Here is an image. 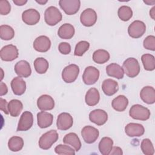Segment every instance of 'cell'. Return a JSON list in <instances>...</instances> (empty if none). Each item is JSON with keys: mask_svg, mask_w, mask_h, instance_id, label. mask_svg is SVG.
<instances>
[{"mask_svg": "<svg viewBox=\"0 0 155 155\" xmlns=\"http://www.w3.org/2000/svg\"><path fill=\"white\" fill-rule=\"evenodd\" d=\"M122 68L124 73L131 78L137 76L140 70L139 63L134 58H128L125 60L122 64Z\"/></svg>", "mask_w": 155, "mask_h": 155, "instance_id": "6da1fadb", "label": "cell"}, {"mask_svg": "<svg viewBox=\"0 0 155 155\" xmlns=\"http://www.w3.org/2000/svg\"><path fill=\"white\" fill-rule=\"evenodd\" d=\"M59 134L56 130H51L43 134L39 139V147L42 150H48L58 140Z\"/></svg>", "mask_w": 155, "mask_h": 155, "instance_id": "7a4b0ae2", "label": "cell"}, {"mask_svg": "<svg viewBox=\"0 0 155 155\" xmlns=\"http://www.w3.org/2000/svg\"><path fill=\"white\" fill-rule=\"evenodd\" d=\"M62 15L59 10L54 7H48L44 13V20L47 24L50 26L56 25L61 21Z\"/></svg>", "mask_w": 155, "mask_h": 155, "instance_id": "3957f363", "label": "cell"}, {"mask_svg": "<svg viewBox=\"0 0 155 155\" xmlns=\"http://www.w3.org/2000/svg\"><path fill=\"white\" fill-rule=\"evenodd\" d=\"M150 111L148 108L140 104L133 105L130 109L129 115L134 119L147 120L150 117Z\"/></svg>", "mask_w": 155, "mask_h": 155, "instance_id": "277c9868", "label": "cell"}, {"mask_svg": "<svg viewBox=\"0 0 155 155\" xmlns=\"http://www.w3.org/2000/svg\"><path fill=\"white\" fill-rule=\"evenodd\" d=\"M79 73V67L74 64L66 66L62 70V78L66 83H72L76 81Z\"/></svg>", "mask_w": 155, "mask_h": 155, "instance_id": "5b68a950", "label": "cell"}, {"mask_svg": "<svg viewBox=\"0 0 155 155\" xmlns=\"http://www.w3.org/2000/svg\"><path fill=\"white\" fill-rule=\"evenodd\" d=\"M59 5L67 15H73L79 11L81 1L79 0H60Z\"/></svg>", "mask_w": 155, "mask_h": 155, "instance_id": "8992f818", "label": "cell"}, {"mask_svg": "<svg viewBox=\"0 0 155 155\" xmlns=\"http://www.w3.org/2000/svg\"><path fill=\"white\" fill-rule=\"evenodd\" d=\"M146 31L145 23L139 20L133 21L128 27V33L133 38H139L142 37Z\"/></svg>", "mask_w": 155, "mask_h": 155, "instance_id": "52a82bcc", "label": "cell"}, {"mask_svg": "<svg viewBox=\"0 0 155 155\" xmlns=\"http://www.w3.org/2000/svg\"><path fill=\"white\" fill-rule=\"evenodd\" d=\"M19 55L18 49L13 44L4 46L0 51V56L4 61H12L16 59Z\"/></svg>", "mask_w": 155, "mask_h": 155, "instance_id": "ba28073f", "label": "cell"}, {"mask_svg": "<svg viewBox=\"0 0 155 155\" xmlns=\"http://www.w3.org/2000/svg\"><path fill=\"white\" fill-rule=\"evenodd\" d=\"M99 70L93 66H88L85 68L82 74V79L85 84L90 85L95 84L99 78Z\"/></svg>", "mask_w": 155, "mask_h": 155, "instance_id": "9c48e42d", "label": "cell"}, {"mask_svg": "<svg viewBox=\"0 0 155 155\" xmlns=\"http://www.w3.org/2000/svg\"><path fill=\"white\" fill-rule=\"evenodd\" d=\"M97 14L94 10L88 8L85 9L81 14L80 21L85 27H91L97 21Z\"/></svg>", "mask_w": 155, "mask_h": 155, "instance_id": "30bf717a", "label": "cell"}, {"mask_svg": "<svg viewBox=\"0 0 155 155\" xmlns=\"http://www.w3.org/2000/svg\"><path fill=\"white\" fill-rule=\"evenodd\" d=\"M33 114L28 111L22 113L19 119L17 131H25L28 130L33 125Z\"/></svg>", "mask_w": 155, "mask_h": 155, "instance_id": "8fae6325", "label": "cell"}, {"mask_svg": "<svg viewBox=\"0 0 155 155\" xmlns=\"http://www.w3.org/2000/svg\"><path fill=\"white\" fill-rule=\"evenodd\" d=\"M81 136L87 143H93L97 139L99 136V130L94 127L85 126L81 130Z\"/></svg>", "mask_w": 155, "mask_h": 155, "instance_id": "7c38bea8", "label": "cell"}, {"mask_svg": "<svg viewBox=\"0 0 155 155\" xmlns=\"http://www.w3.org/2000/svg\"><path fill=\"white\" fill-rule=\"evenodd\" d=\"M41 15L38 10L34 8H29L24 12L22 14V21L29 25H33L39 22L40 20Z\"/></svg>", "mask_w": 155, "mask_h": 155, "instance_id": "4fadbf2b", "label": "cell"}, {"mask_svg": "<svg viewBox=\"0 0 155 155\" xmlns=\"http://www.w3.org/2000/svg\"><path fill=\"white\" fill-rule=\"evenodd\" d=\"M73 119L69 113L64 112L58 115L56 121V126L58 130H67L73 126Z\"/></svg>", "mask_w": 155, "mask_h": 155, "instance_id": "5bb4252c", "label": "cell"}, {"mask_svg": "<svg viewBox=\"0 0 155 155\" xmlns=\"http://www.w3.org/2000/svg\"><path fill=\"white\" fill-rule=\"evenodd\" d=\"M89 119L91 122H93L97 125L101 126L107 122L108 114L103 110L96 109L90 113Z\"/></svg>", "mask_w": 155, "mask_h": 155, "instance_id": "9a60e30c", "label": "cell"}, {"mask_svg": "<svg viewBox=\"0 0 155 155\" xmlns=\"http://www.w3.org/2000/svg\"><path fill=\"white\" fill-rule=\"evenodd\" d=\"M33 46L34 49L37 51L44 53L50 49L51 47V41L47 36L41 35L35 39Z\"/></svg>", "mask_w": 155, "mask_h": 155, "instance_id": "2e32d148", "label": "cell"}, {"mask_svg": "<svg viewBox=\"0 0 155 155\" xmlns=\"http://www.w3.org/2000/svg\"><path fill=\"white\" fill-rule=\"evenodd\" d=\"M14 70L16 74L21 78H28L31 75V69L30 64L25 61H18L15 65Z\"/></svg>", "mask_w": 155, "mask_h": 155, "instance_id": "e0dca14e", "label": "cell"}, {"mask_svg": "<svg viewBox=\"0 0 155 155\" xmlns=\"http://www.w3.org/2000/svg\"><path fill=\"white\" fill-rule=\"evenodd\" d=\"M37 106L41 111L51 110L54 107V101L50 95L43 94L38 99Z\"/></svg>", "mask_w": 155, "mask_h": 155, "instance_id": "ac0fdd59", "label": "cell"}, {"mask_svg": "<svg viewBox=\"0 0 155 155\" xmlns=\"http://www.w3.org/2000/svg\"><path fill=\"white\" fill-rule=\"evenodd\" d=\"M125 132L129 137H140L144 134L145 128L140 124L130 123L125 126Z\"/></svg>", "mask_w": 155, "mask_h": 155, "instance_id": "d6986e66", "label": "cell"}, {"mask_svg": "<svg viewBox=\"0 0 155 155\" xmlns=\"http://www.w3.org/2000/svg\"><path fill=\"white\" fill-rule=\"evenodd\" d=\"M53 120V116L48 112L42 111L37 114V124L39 127L45 128L51 125Z\"/></svg>", "mask_w": 155, "mask_h": 155, "instance_id": "ffe728a7", "label": "cell"}, {"mask_svg": "<svg viewBox=\"0 0 155 155\" xmlns=\"http://www.w3.org/2000/svg\"><path fill=\"white\" fill-rule=\"evenodd\" d=\"M11 87L15 95L21 96L26 90V83L21 77L17 76L14 78L11 81Z\"/></svg>", "mask_w": 155, "mask_h": 155, "instance_id": "44dd1931", "label": "cell"}, {"mask_svg": "<svg viewBox=\"0 0 155 155\" xmlns=\"http://www.w3.org/2000/svg\"><path fill=\"white\" fill-rule=\"evenodd\" d=\"M140 97L143 102L147 104H153L155 102V90L153 87L145 86L140 92Z\"/></svg>", "mask_w": 155, "mask_h": 155, "instance_id": "7402d4cb", "label": "cell"}, {"mask_svg": "<svg viewBox=\"0 0 155 155\" xmlns=\"http://www.w3.org/2000/svg\"><path fill=\"white\" fill-rule=\"evenodd\" d=\"M102 89L105 95L113 96L118 91L119 85L116 81L111 79H107L102 82Z\"/></svg>", "mask_w": 155, "mask_h": 155, "instance_id": "603a6c76", "label": "cell"}, {"mask_svg": "<svg viewBox=\"0 0 155 155\" xmlns=\"http://www.w3.org/2000/svg\"><path fill=\"white\" fill-rule=\"evenodd\" d=\"M106 73L109 76L120 79L124 78V71L119 64L111 63L106 67Z\"/></svg>", "mask_w": 155, "mask_h": 155, "instance_id": "cb8c5ba5", "label": "cell"}, {"mask_svg": "<svg viewBox=\"0 0 155 155\" xmlns=\"http://www.w3.org/2000/svg\"><path fill=\"white\" fill-rule=\"evenodd\" d=\"M63 142L65 144L70 145L76 151H78L82 146L79 137L74 133H69L67 134L63 139Z\"/></svg>", "mask_w": 155, "mask_h": 155, "instance_id": "d4e9b609", "label": "cell"}, {"mask_svg": "<svg viewBox=\"0 0 155 155\" xmlns=\"http://www.w3.org/2000/svg\"><path fill=\"white\" fill-rule=\"evenodd\" d=\"M75 30L74 27L68 23L64 24L58 29V35L61 39H70L72 38L74 35Z\"/></svg>", "mask_w": 155, "mask_h": 155, "instance_id": "484cf974", "label": "cell"}, {"mask_svg": "<svg viewBox=\"0 0 155 155\" xmlns=\"http://www.w3.org/2000/svg\"><path fill=\"white\" fill-rule=\"evenodd\" d=\"M100 100L99 91L95 88H90L86 93L85 96V103L88 106H94L98 104Z\"/></svg>", "mask_w": 155, "mask_h": 155, "instance_id": "4316f807", "label": "cell"}, {"mask_svg": "<svg viewBox=\"0 0 155 155\" xmlns=\"http://www.w3.org/2000/svg\"><path fill=\"white\" fill-rule=\"evenodd\" d=\"M128 105V100L124 95H119L111 102V106L117 111H124Z\"/></svg>", "mask_w": 155, "mask_h": 155, "instance_id": "83f0119b", "label": "cell"}, {"mask_svg": "<svg viewBox=\"0 0 155 155\" xmlns=\"http://www.w3.org/2000/svg\"><path fill=\"white\" fill-rule=\"evenodd\" d=\"M113 145V140L109 137H104L99 143L98 148L102 155H109Z\"/></svg>", "mask_w": 155, "mask_h": 155, "instance_id": "f1b7e54d", "label": "cell"}, {"mask_svg": "<svg viewBox=\"0 0 155 155\" xmlns=\"http://www.w3.org/2000/svg\"><path fill=\"white\" fill-rule=\"evenodd\" d=\"M23 108V104L21 101L12 99L8 104V110L12 117L18 116Z\"/></svg>", "mask_w": 155, "mask_h": 155, "instance_id": "f546056e", "label": "cell"}, {"mask_svg": "<svg viewBox=\"0 0 155 155\" xmlns=\"http://www.w3.org/2000/svg\"><path fill=\"white\" fill-rule=\"evenodd\" d=\"M110 53L104 49L97 50L93 54V60L99 64H102L107 62L110 59Z\"/></svg>", "mask_w": 155, "mask_h": 155, "instance_id": "4dcf8cb0", "label": "cell"}, {"mask_svg": "<svg viewBox=\"0 0 155 155\" xmlns=\"http://www.w3.org/2000/svg\"><path fill=\"white\" fill-rule=\"evenodd\" d=\"M24 147V140L19 136H12L8 142L9 150L13 152H17L22 149Z\"/></svg>", "mask_w": 155, "mask_h": 155, "instance_id": "1f68e13d", "label": "cell"}, {"mask_svg": "<svg viewBox=\"0 0 155 155\" xmlns=\"http://www.w3.org/2000/svg\"><path fill=\"white\" fill-rule=\"evenodd\" d=\"M34 67L36 71L39 74H44L47 71L49 64L48 61L44 58H38L34 61Z\"/></svg>", "mask_w": 155, "mask_h": 155, "instance_id": "d6a6232c", "label": "cell"}, {"mask_svg": "<svg viewBox=\"0 0 155 155\" xmlns=\"http://www.w3.org/2000/svg\"><path fill=\"white\" fill-rule=\"evenodd\" d=\"M141 60L145 70L153 71L155 69V58L151 54H144L141 57Z\"/></svg>", "mask_w": 155, "mask_h": 155, "instance_id": "836d02e7", "label": "cell"}, {"mask_svg": "<svg viewBox=\"0 0 155 155\" xmlns=\"http://www.w3.org/2000/svg\"><path fill=\"white\" fill-rule=\"evenodd\" d=\"M15 36V31L13 28L8 25H1L0 26V37L1 39L5 41H9Z\"/></svg>", "mask_w": 155, "mask_h": 155, "instance_id": "e575fe53", "label": "cell"}, {"mask_svg": "<svg viewBox=\"0 0 155 155\" xmlns=\"http://www.w3.org/2000/svg\"><path fill=\"white\" fill-rule=\"evenodd\" d=\"M117 15L120 19L122 21H128L133 16V11L129 6L122 5L119 8Z\"/></svg>", "mask_w": 155, "mask_h": 155, "instance_id": "d590c367", "label": "cell"}, {"mask_svg": "<svg viewBox=\"0 0 155 155\" xmlns=\"http://www.w3.org/2000/svg\"><path fill=\"white\" fill-rule=\"evenodd\" d=\"M140 148L143 153L145 155H153L154 154L153 145L149 139H144L142 140Z\"/></svg>", "mask_w": 155, "mask_h": 155, "instance_id": "8d00e7d4", "label": "cell"}, {"mask_svg": "<svg viewBox=\"0 0 155 155\" xmlns=\"http://www.w3.org/2000/svg\"><path fill=\"white\" fill-rule=\"evenodd\" d=\"M90 47V43L86 41H79L75 47L74 54L77 56H82Z\"/></svg>", "mask_w": 155, "mask_h": 155, "instance_id": "74e56055", "label": "cell"}, {"mask_svg": "<svg viewBox=\"0 0 155 155\" xmlns=\"http://www.w3.org/2000/svg\"><path fill=\"white\" fill-rule=\"evenodd\" d=\"M75 150L68 145L59 144L54 148V151L58 154H74Z\"/></svg>", "mask_w": 155, "mask_h": 155, "instance_id": "f35d334b", "label": "cell"}, {"mask_svg": "<svg viewBox=\"0 0 155 155\" xmlns=\"http://www.w3.org/2000/svg\"><path fill=\"white\" fill-rule=\"evenodd\" d=\"M143 45L145 48L154 51L155 50V37L153 35H150L143 40Z\"/></svg>", "mask_w": 155, "mask_h": 155, "instance_id": "ab89813d", "label": "cell"}, {"mask_svg": "<svg viewBox=\"0 0 155 155\" xmlns=\"http://www.w3.org/2000/svg\"><path fill=\"white\" fill-rule=\"evenodd\" d=\"M11 10L10 2L7 0L0 1V13L1 15H8Z\"/></svg>", "mask_w": 155, "mask_h": 155, "instance_id": "60d3db41", "label": "cell"}, {"mask_svg": "<svg viewBox=\"0 0 155 155\" xmlns=\"http://www.w3.org/2000/svg\"><path fill=\"white\" fill-rule=\"evenodd\" d=\"M58 50L62 54H68L71 52V46L68 42H61L58 45Z\"/></svg>", "mask_w": 155, "mask_h": 155, "instance_id": "b9f144b4", "label": "cell"}, {"mask_svg": "<svg viewBox=\"0 0 155 155\" xmlns=\"http://www.w3.org/2000/svg\"><path fill=\"white\" fill-rule=\"evenodd\" d=\"M8 104L7 101L2 97H0V109L5 114H8L9 112L8 110Z\"/></svg>", "mask_w": 155, "mask_h": 155, "instance_id": "7bdbcfd3", "label": "cell"}, {"mask_svg": "<svg viewBox=\"0 0 155 155\" xmlns=\"http://www.w3.org/2000/svg\"><path fill=\"white\" fill-rule=\"evenodd\" d=\"M8 92V88H7V85L2 82H1L0 83V96H2L5 94H6Z\"/></svg>", "mask_w": 155, "mask_h": 155, "instance_id": "ee69618b", "label": "cell"}, {"mask_svg": "<svg viewBox=\"0 0 155 155\" xmlns=\"http://www.w3.org/2000/svg\"><path fill=\"white\" fill-rule=\"evenodd\" d=\"M111 155H122L123 154L122 150L119 147H113L112 150L110 153Z\"/></svg>", "mask_w": 155, "mask_h": 155, "instance_id": "f6af8a7d", "label": "cell"}, {"mask_svg": "<svg viewBox=\"0 0 155 155\" xmlns=\"http://www.w3.org/2000/svg\"><path fill=\"white\" fill-rule=\"evenodd\" d=\"M13 2L15 4H16L18 6H22L27 2V0H13Z\"/></svg>", "mask_w": 155, "mask_h": 155, "instance_id": "bcb514c9", "label": "cell"}, {"mask_svg": "<svg viewBox=\"0 0 155 155\" xmlns=\"http://www.w3.org/2000/svg\"><path fill=\"white\" fill-rule=\"evenodd\" d=\"M150 15L153 19H155V7H153L150 11Z\"/></svg>", "mask_w": 155, "mask_h": 155, "instance_id": "7dc6e473", "label": "cell"}, {"mask_svg": "<svg viewBox=\"0 0 155 155\" xmlns=\"http://www.w3.org/2000/svg\"><path fill=\"white\" fill-rule=\"evenodd\" d=\"M36 2H37V3H38L39 4H41V5H44V4H45L47 2H48V1L47 0H36Z\"/></svg>", "mask_w": 155, "mask_h": 155, "instance_id": "c3c4849f", "label": "cell"}, {"mask_svg": "<svg viewBox=\"0 0 155 155\" xmlns=\"http://www.w3.org/2000/svg\"><path fill=\"white\" fill-rule=\"evenodd\" d=\"M143 2H144L145 4H147V5H154V4L155 3V1H150V0L143 1Z\"/></svg>", "mask_w": 155, "mask_h": 155, "instance_id": "681fc988", "label": "cell"}, {"mask_svg": "<svg viewBox=\"0 0 155 155\" xmlns=\"http://www.w3.org/2000/svg\"><path fill=\"white\" fill-rule=\"evenodd\" d=\"M1 74H2V76H1V81H2V79H3V74H4V71H3V70L2 69V68H1Z\"/></svg>", "mask_w": 155, "mask_h": 155, "instance_id": "f907efd6", "label": "cell"}]
</instances>
